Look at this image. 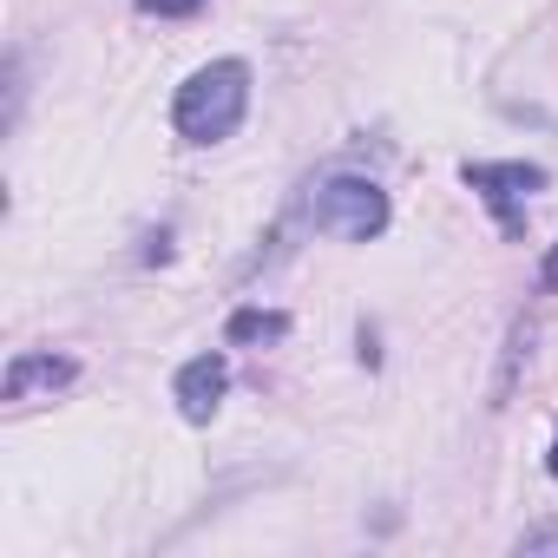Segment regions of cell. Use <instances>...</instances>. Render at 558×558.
I'll list each match as a JSON object with an SVG mask.
<instances>
[{
    "label": "cell",
    "mask_w": 558,
    "mask_h": 558,
    "mask_svg": "<svg viewBox=\"0 0 558 558\" xmlns=\"http://www.w3.org/2000/svg\"><path fill=\"white\" fill-rule=\"evenodd\" d=\"M460 178H466V191L486 197V210L499 217V230H519L525 197L545 191V171L538 165H519V158H506V165H460Z\"/></svg>",
    "instance_id": "cell-3"
},
{
    "label": "cell",
    "mask_w": 558,
    "mask_h": 558,
    "mask_svg": "<svg viewBox=\"0 0 558 558\" xmlns=\"http://www.w3.org/2000/svg\"><path fill=\"white\" fill-rule=\"evenodd\" d=\"M223 336H230V342H283V336H290V316H283V310H236Z\"/></svg>",
    "instance_id": "cell-6"
},
{
    "label": "cell",
    "mask_w": 558,
    "mask_h": 558,
    "mask_svg": "<svg viewBox=\"0 0 558 558\" xmlns=\"http://www.w3.org/2000/svg\"><path fill=\"white\" fill-rule=\"evenodd\" d=\"M223 395H230V362H223L217 349L197 355V362H184L178 381H171V401H178V414H184L191 427H204V421L223 408Z\"/></svg>",
    "instance_id": "cell-5"
},
{
    "label": "cell",
    "mask_w": 558,
    "mask_h": 558,
    "mask_svg": "<svg viewBox=\"0 0 558 558\" xmlns=\"http://www.w3.org/2000/svg\"><path fill=\"white\" fill-rule=\"evenodd\" d=\"M250 112V66L243 60H210L197 66L178 99H171V125L184 145H223Z\"/></svg>",
    "instance_id": "cell-1"
},
{
    "label": "cell",
    "mask_w": 558,
    "mask_h": 558,
    "mask_svg": "<svg viewBox=\"0 0 558 558\" xmlns=\"http://www.w3.org/2000/svg\"><path fill=\"white\" fill-rule=\"evenodd\" d=\"M551 473H558V447H551Z\"/></svg>",
    "instance_id": "cell-9"
},
{
    "label": "cell",
    "mask_w": 558,
    "mask_h": 558,
    "mask_svg": "<svg viewBox=\"0 0 558 558\" xmlns=\"http://www.w3.org/2000/svg\"><path fill=\"white\" fill-rule=\"evenodd\" d=\"M310 223L323 236H342V243H368L388 230V191L375 178H355V171H336L310 191Z\"/></svg>",
    "instance_id": "cell-2"
},
{
    "label": "cell",
    "mask_w": 558,
    "mask_h": 558,
    "mask_svg": "<svg viewBox=\"0 0 558 558\" xmlns=\"http://www.w3.org/2000/svg\"><path fill=\"white\" fill-rule=\"evenodd\" d=\"M73 381H80V362H73V355L27 349V355L8 362V375H0V401H8V408H27V401L60 395V388H73Z\"/></svg>",
    "instance_id": "cell-4"
},
{
    "label": "cell",
    "mask_w": 558,
    "mask_h": 558,
    "mask_svg": "<svg viewBox=\"0 0 558 558\" xmlns=\"http://www.w3.org/2000/svg\"><path fill=\"white\" fill-rule=\"evenodd\" d=\"M545 283H558V250H551V256H545Z\"/></svg>",
    "instance_id": "cell-8"
},
{
    "label": "cell",
    "mask_w": 558,
    "mask_h": 558,
    "mask_svg": "<svg viewBox=\"0 0 558 558\" xmlns=\"http://www.w3.org/2000/svg\"><path fill=\"white\" fill-rule=\"evenodd\" d=\"M204 0H138V14H165V21H178V14H197Z\"/></svg>",
    "instance_id": "cell-7"
}]
</instances>
